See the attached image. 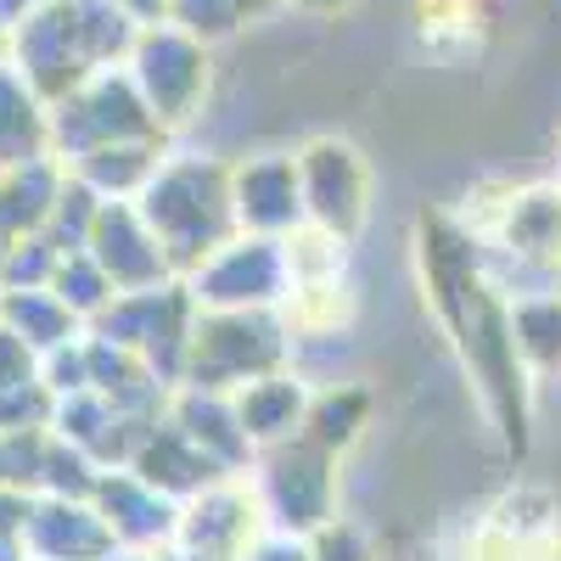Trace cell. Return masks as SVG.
<instances>
[{"label": "cell", "instance_id": "obj_1", "mask_svg": "<svg viewBox=\"0 0 561 561\" xmlns=\"http://www.w3.org/2000/svg\"><path fill=\"white\" fill-rule=\"evenodd\" d=\"M129 79L140 90V102L158 124H180L192 118L203 90H208V51L203 39H192L174 23H152L135 34V51H129Z\"/></svg>", "mask_w": 561, "mask_h": 561}, {"label": "cell", "instance_id": "obj_2", "mask_svg": "<svg viewBox=\"0 0 561 561\" xmlns=\"http://www.w3.org/2000/svg\"><path fill=\"white\" fill-rule=\"evenodd\" d=\"M298 185L314 203V214L332 219V225H354L359 208H365V163H359L354 147H343V140H314L298 158Z\"/></svg>", "mask_w": 561, "mask_h": 561}, {"label": "cell", "instance_id": "obj_4", "mask_svg": "<svg viewBox=\"0 0 561 561\" xmlns=\"http://www.w3.org/2000/svg\"><path fill=\"white\" fill-rule=\"evenodd\" d=\"M270 7H280V0H237V12H242V23H248V18H264Z\"/></svg>", "mask_w": 561, "mask_h": 561}, {"label": "cell", "instance_id": "obj_5", "mask_svg": "<svg viewBox=\"0 0 561 561\" xmlns=\"http://www.w3.org/2000/svg\"><path fill=\"white\" fill-rule=\"evenodd\" d=\"M293 7H298V12H343L348 0H293Z\"/></svg>", "mask_w": 561, "mask_h": 561}, {"label": "cell", "instance_id": "obj_3", "mask_svg": "<svg viewBox=\"0 0 561 561\" xmlns=\"http://www.w3.org/2000/svg\"><path fill=\"white\" fill-rule=\"evenodd\" d=\"M163 23H174V28H185L192 39H203V45H208V39L237 34L242 12H237V0H169Z\"/></svg>", "mask_w": 561, "mask_h": 561}]
</instances>
